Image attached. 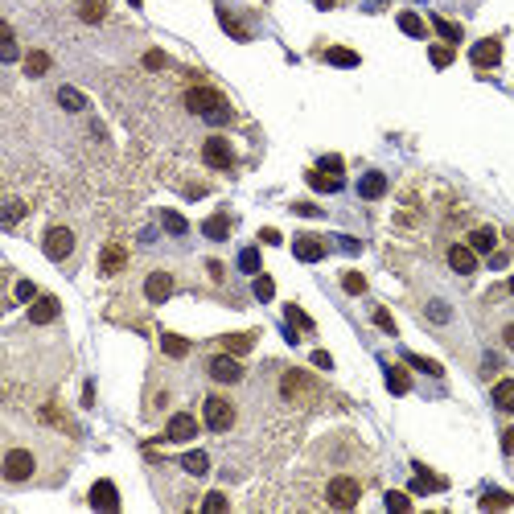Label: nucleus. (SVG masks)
Returning <instances> with one entry per match:
<instances>
[{
  "label": "nucleus",
  "instance_id": "obj_1",
  "mask_svg": "<svg viewBox=\"0 0 514 514\" xmlns=\"http://www.w3.org/2000/svg\"><path fill=\"white\" fill-rule=\"evenodd\" d=\"M185 107H189L194 115L210 119V124H231V107H226V99H222L214 86H189V91H185Z\"/></svg>",
  "mask_w": 514,
  "mask_h": 514
},
{
  "label": "nucleus",
  "instance_id": "obj_2",
  "mask_svg": "<svg viewBox=\"0 0 514 514\" xmlns=\"http://www.w3.org/2000/svg\"><path fill=\"white\" fill-rule=\"evenodd\" d=\"M33 469H37V461H33V453H29V449H8V453H4V482H8V486L29 482V478H33Z\"/></svg>",
  "mask_w": 514,
  "mask_h": 514
},
{
  "label": "nucleus",
  "instance_id": "obj_3",
  "mask_svg": "<svg viewBox=\"0 0 514 514\" xmlns=\"http://www.w3.org/2000/svg\"><path fill=\"white\" fill-rule=\"evenodd\" d=\"M202 420H206L210 432H226V428L235 424V408H231L222 395H210V399L202 404Z\"/></svg>",
  "mask_w": 514,
  "mask_h": 514
},
{
  "label": "nucleus",
  "instance_id": "obj_4",
  "mask_svg": "<svg viewBox=\"0 0 514 514\" xmlns=\"http://www.w3.org/2000/svg\"><path fill=\"white\" fill-rule=\"evenodd\" d=\"M325 498H329V506L350 511V506H358V498H362V482H354V478H334L329 490H325Z\"/></svg>",
  "mask_w": 514,
  "mask_h": 514
},
{
  "label": "nucleus",
  "instance_id": "obj_5",
  "mask_svg": "<svg viewBox=\"0 0 514 514\" xmlns=\"http://www.w3.org/2000/svg\"><path fill=\"white\" fill-rule=\"evenodd\" d=\"M41 251H45L54 264H62V259L74 251V231H70V226H49L45 239H41Z\"/></svg>",
  "mask_w": 514,
  "mask_h": 514
},
{
  "label": "nucleus",
  "instance_id": "obj_6",
  "mask_svg": "<svg viewBox=\"0 0 514 514\" xmlns=\"http://www.w3.org/2000/svg\"><path fill=\"white\" fill-rule=\"evenodd\" d=\"M202 161H206L210 169H231V165H235V148H231V140L210 136V140L202 144Z\"/></svg>",
  "mask_w": 514,
  "mask_h": 514
},
{
  "label": "nucleus",
  "instance_id": "obj_7",
  "mask_svg": "<svg viewBox=\"0 0 514 514\" xmlns=\"http://www.w3.org/2000/svg\"><path fill=\"white\" fill-rule=\"evenodd\" d=\"M469 62H474L478 70H490V66H498V62H502V41H498V37H482V41L469 49Z\"/></svg>",
  "mask_w": 514,
  "mask_h": 514
},
{
  "label": "nucleus",
  "instance_id": "obj_8",
  "mask_svg": "<svg viewBox=\"0 0 514 514\" xmlns=\"http://www.w3.org/2000/svg\"><path fill=\"white\" fill-rule=\"evenodd\" d=\"M210 379H214V383H239V379H243L239 358H235V354H218V358H210Z\"/></svg>",
  "mask_w": 514,
  "mask_h": 514
},
{
  "label": "nucleus",
  "instance_id": "obj_9",
  "mask_svg": "<svg viewBox=\"0 0 514 514\" xmlns=\"http://www.w3.org/2000/svg\"><path fill=\"white\" fill-rule=\"evenodd\" d=\"M449 268H453L457 276H474V272H478V251L465 247V243H453V247H449Z\"/></svg>",
  "mask_w": 514,
  "mask_h": 514
},
{
  "label": "nucleus",
  "instance_id": "obj_10",
  "mask_svg": "<svg viewBox=\"0 0 514 514\" xmlns=\"http://www.w3.org/2000/svg\"><path fill=\"white\" fill-rule=\"evenodd\" d=\"M198 436V420L189 416V412H177L173 420H169V428H165V441H177V445H185V441H194Z\"/></svg>",
  "mask_w": 514,
  "mask_h": 514
},
{
  "label": "nucleus",
  "instance_id": "obj_11",
  "mask_svg": "<svg viewBox=\"0 0 514 514\" xmlns=\"http://www.w3.org/2000/svg\"><path fill=\"white\" fill-rule=\"evenodd\" d=\"M144 296H148L152 305H165V301L173 296V276H169V272H152V276L144 280Z\"/></svg>",
  "mask_w": 514,
  "mask_h": 514
},
{
  "label": "nucleus",
  "instance_id": "obj_12",
  "mask_svg": "<svg viewBox=\"0 0 514 514\" xmlns=\"http://www.w3.org/2000/svg\"><path fill=\"white\" fill-rule=\"evenodd\" d=\"M91 506H95V511L115 514V511H119V494H115V486H111V482H95V486H91Z\"/></svg>",
  "mask_w": 514,
  "mask_h": 514
},
{
  "label": "nucleus",
  "instance_id": "obj_13",
  "mask_svg": "<svg viewBox=\"0 0 514 514\" xmlns=\"http://www.w3.org/2000/svg\"><path fill=\"white\" fill-rule=\"evenodd\" d=\"M58 296H37V301H29V321L33 325H49L54 317H58Z\"/></svg>",
  "mask_w": 514,
  "mask_h": 514
},
{
  "label": "nucleus",
  "instance_id": "obj_14",
  "mask_svg": "<svg viewBox=\"0 0 514 514\" xmlns=\"http://www.w3.org/2000/svg\"><path fill=\"white\" fill-rule=\"evenodd\" d=\"M292 251H296V259H305V264H317V259L325 255V243H321V239H313V235H301V239L292 243Z\"/></svg>",
  "mask_w": 514,
  "mask_h": 514
},
{
  "label": "nucleus",
  "instance_id": "obj_15",
  "mask_svg": "<svg viewBox=\"0 0 514 514\" xmlns=\"http://www.w3.org/2000/svg\"><path fill=\"white\" fill-rule=\"evenodd\" d=\"M305 177H309V185H313L317 194H338V189H342V177H334V173H325V169H309Z\"/></svg>",
  "mask_w": 514,
  "mask_h": 514
},
{
  "label": "nucleus",
  "instance_id": "obj_16",
  "mask_svg": "<svg viewBox=\"0 0 514 514\" xmlns=\"http://www.w3.org/2000/svg\"><path fill=\"white\" fill-rule=\"evenodd\" d=\"M128 264V251L119 247V243H111V247H103V259H99V268H103V276H115L119 268Z\"/></svg>",
  "mask_w": 514,
  "mask_h": 514
},
{
  "label": "nucleus",
  "instance_id": "obj_17",
  "mask_svg": "<svg viewBox=\"0 0 514 514\" xmlns=\"http://www.w3.org/2000/svg\"><path fill=\"white\" fill-rule=\"evenodd\" d=\"M309 383H313V379H309L305 371H288V375H284V387H280V391H284V399H301V395L309 391Z\"/></svg>",
  "mask_w": 514,
  "mask_h": 514
},
{
  "label": "nucleus",
  "instance_id": "obj_18",
  "mask_svg": "<svg viewBox=\"0 0 514 514\" xmlns=\"http://www.w3.org/2000/svg\"><path fill=\"white\" fill-rule=\"evenodd\" d=\"M358 194H362L366 202H375V198H383V194H387V177H383V173H366V177L358 181Z\"/></svg>",
  "mask_w": 514,
  "mask_h": 514
},
{
  "label": "nucleus",
  "instance_id": "obj_19",
  "mask_svg": "<svg viewBox=\"0 0 514 514\" xmlns=\"http://www.w3.org/2000/svg\"><path fill=\"white\" fill-rule=\"evenodd\" d=\"M202 231H206V239L222 243V239L231 235V214H214V218H206V222H202Z\"/></svg>",
  "mask_w": 514,
  "mask_h": 514
},
{
  "label": "nucleus",
  "instance_id": "obj_20",
  "mask_svg": "<svg viewBox=\"0 0 514 514\" xmlns=\"http://www.w3.org/2000/svg\"><path fill=\"white\" fill-rule=\"evenodd\" d=\"M445 486H449L445 478H436V474H428L424 465H416V482H412V490H416V494H428V490H445Z\"/></svg>",
  "mask_w": 514,
  "mask_h": 514
},
{
  "label": "nucleus",
  "instance_id": "obj_21",
  "mask_svg": "<svg viewBox=\"0 0 514 514\" xmlns=\"http://www.w3.org/2000/svg\"><path fill=\"white\" fill-rule=\"evenodd\" d=\"M469 247H474V251H490V255H494V247H498L494 226H478V231L469 235Z\"/></svg>",
  "mask_w": 514,
  "mask_h": 514
},
{
  "label": "nucleus",
  "instance_id": "obj_22",
  "mask_svg": "<svg viewBox=\"0 0 514 514\" xmlns=\"http://www.w3.org/2000/svg\"><path fill=\"white\" fill-rule=\"evenodd\" d=\"M387 391H391V395H408V391H412V379H408L404 366H387Z\"/></svg>",
  "mask_w": 514,
  "mask_h": 514
},
{
  "label": "nucleus",
  "instance_id": "obj_23",
  "mask_svg": "<svg viewBox=\"0 0 514 514\" xmlns=\"http://www.w3.org/2000/svg\"><path fill=\"white\" fill-rule=\"evenodd\" d=\"M45 70H49V54H45V49L25 54V74H29V78H41Z\"/></svg>",
  "mask_w": 514,
  "mask_h": 514
},
{
  "label": "nucleus",
  "instance_id": "obj_24",
  "mask_svg": "<svg viewBox=\"0 0 514 514\" xmlns=\"http://www.w3.org/2000/svg\"><path fill=\"white\" fill-rule=\"evenodd\" d=\"M251 346H255V334H226V338H222V350H226V354H247Z\"/></svg>",
  "mask_w": 514,
  "mask_h": 514
},
{
  "label": "nucleus",
  "instance_id": "obj_25",
  "mask_svg": "<svg viewBox=\"0 0 514 514\" xmlns=\"http://www.w3.org/2000/svg\"><path fill=\"white\" fill-rule=\"evenodd\" d=\"M181 469H185V474H194V478H202V474L210 469V457H206L202 449H194V453H185V457H181Z\"/></svg>",
  "mask_w": 514,
  "mask_h": 514
},
{
  "label": "nucleus",
  "instance_id": "obj_26",
  "mask_svg": "<svg viewBox=\"0 0 514 514\" xmlns=\"http://www.w3.org/2000/svg\"><path fill=\"white\" fill-rule=\"evenodd\" d=\"M161 350H165L169 358H185V354H189V342L177 338V334H161Z\"/></svg>",
  "mask_w": 514,
  "mask_h": 514
},
{
  "label": "nucleus",
  "instance_id": "obj_27",
  "mask_svg": "<svg viewBox=\"0 0 514 514\" xmlns=\"http://www.w3.org/2000/svg\"><path fill=\"white\" fill-rule=\"evenodd\" d=\"M325 62L329 66H358V54L346 49V45H334V49H325Z\"/></svg>",
  "mask_w": 514,
  "mask_h": 514
},
{
  "label": "nucleus",
  "instance_id": "obj_28",
  "mask_svg": "<svg viewBox=\"0 0 514 514\" xmlns=\"http://www.w3.org/2000/svg\"><path fill=\"white\" fill-rule=\"evenodd\" d=\"M78 16H82L86 25H99V21L107 16V4H103V0H82V8H78Z\"/></svg>",
  "mask_w": 514,
  "mask_h": 514
},
{
  "label": "nucleus",
  "instance_id": "obj_29",
  "mask_svg": "<svg viewBox=\"0 0 514 514\" xmlns=\"http://www.w3.org/2000/svg\"><path fill=\"white\" fill-rule=\"evenodd\" d=\"M494 404H498L502 412H514V379H502V383L494 387Z\"/></svg>",
  "mask_w": 514,
  "mask_h": 514
},
{
  "label": "nucleus",
  "instance_id": "obj_30",
  "mask_svg": "<svg viewBox=\"0 0 514 514\" xmlns=\"http://www.w3.org/2000/svg\"><path fill=\"white\" fill-rule=\"evenodd\" d=\"M58 103H62L66 111H82V107H86L82 91H74V86H62V91H58Z\"/></svg>",
  "mask_w": 514,
  "mask_h": 514
},
{
  "label": "nucleus",
  "instance_id": "obj_31",
  "mask_svg": "<svg viewBox=\"0 0 514 514\" xmlns=\"http://www.w3.org/2000/svg\"><path fill=\"white\" fill-rule=\"evenodd\" d=\"M514 506L511 494H502V490H490V494H482V511H506Z\"/></svg>",
  "mask_w": 514,
  "mask_h": 514
},
{
  "label": "nucleus",
  "instance_id": "obj_32",
  "mask_svg": "<svg viewBox=\"0 0 514 514\" xmlns=\"http://www.w3.org/2000/svg\"><path fill=\"white\" fill-rule=\"evenodd\" d=\"M0 41H4V45H0V58H4V62H16V58H21V49H16V37H12V29H8V25L0 29Z\"/></svg>",
  "mask_w": 514,
  "mask_h": 514
},
{
  "label": "nucleus",
  "instance_id": "obj_33",
  "mask_svg": "<svg viewBox=\"0 0 514 514\" xmlns=\"http://www.w3.org/2000/svg\"><path fill=\"white\" fill-rule=\"evenodd\" d=\"M399 29H404L408 37H424V21H420L416 12H399Z\"/></svg>",
  "mask_w": 514,
  "mask_h": 514
},
{
  "label": "nucleus",
  "instance_id": "obj_34",
  "mask_svg": "<svg viewBox=\"0 0 514 514\" xmlns=\"http://www.w3.org/2000/svg\"><path fill=\"white\" fill-rule=\"evenodd\" d=\"M342 288H346L350 296H362V292H366V276H362V272H346V276H342Z\"/></svg>",
  "mask_w": 514,
  "mask_h": 514
},
{
  "label": "nucleus",
  "instance_id": "obj_35",
  "mask_svg": "<svg viewBox=\"0 0 514 514\" xmlns=\"http://www.w3.org/2000/svg\"><path fill=\"white\" fill-rule=\"evenodd\" d=\"M383 502H387V511H391V514H408V511H412V498H408V494H399V490H391Z\"/></svg>",
  "mask_w": 514,
  "mask_h": 514
},
{
  "label": "nucleus",
  "instance_id": "obj_36",
  "mask_svg": "<svg viewBox=\"0 0 514 514\" xmlns=\"http://www.w3.org/2000/svg\"><path fill=\"white\" fill-rule=\"evenodd\" d=\"M218 21H222V29H226L231 37H239V41H247V29H243V25H239V21H235V16L226 12V8H218Z\"/></svg>",
  "mask_w": 514,
  "mask_h": 514
},
{
  "label": "nucleus",
  "instance_id": "obj_37",
  "mask_svg": "<svg viewBox=\"0 0 514 514\" xmlns=\"http://www.w3.org/2000/svg\"><path fill=\"white\" fill-rule=\"evenodd\" d=\"M432 25H436V33H441L445 41H461V25H453V21H445V16H432Z\"/></svg>",
  "mask_w": 514,
  "mask_h": 514
},
{
  "label": "nucleus",
  "instance_id": "obj_38",
  "mask_svg": "<svg viewBox=\"0 0 514 514\" xmlns=\"http://www.w3.org/2000/svg\"><path fill=\"white\" fill-rule=\"evenodd\" d=\"M272 296H276V280L259 272V276H255V301H272Z\"/></svg>",
  "mask_w": 514,
  "mask_h": 514
},
{
  "label": "nucleus",
  "instance_id": "obj_39",
  "mask_svg": "<svg viewBox=\"0 0 514 514\" xmlns=\"http://www.w3.org/2000/svg\"><path fill=\"white\" fill-rule=\"evenodd\" d=\"M428 58H432V66H441V70H445V66L453 62V45H432V49H428Z\"/></svg>",
  "mask_w": 514,
  "mask_h": 514
},
{
  "label": "nucleus",
  "instance_id": "obj_40",
  "mask_svg": "<svg viewBox=\"0 0 514 514\" xmlns=\"http://www.w3.org/2000/svg\"><path fill=\"white\" fill-rule=\"evenodd\" d=\"M239 268H243V272H251V276H259V251H255V247H247V251L239 255Z\"/></svg>",
  "mask_w": 514,
  "mask_h": 514
},
{
  "label": "nucleus",
  "instance_id": "obj_41",
  "mask_svg": "<svg viewBox=\"0 0 514 514\" xmlns=\"http://www.w3.org/2000/svg\"><path fill=\"white\" fill-rule=\"evenodd\" d=\"M408 366H416V371H424V375H441V362L420 358V354H408Z\"/></svg>",
  "mask_w": 514,
  "mask_h": 514
},
{
  "label": "nucleus",
  "instance_id": "obj_42",
  "mask_svg": "<svg viewBox=\"0 0 514 514\" xmlns=\"http://www.w3.org/2000/svg\"><path fill=\"white\" fill-rule=\"evenodd\" d=\"M161 222H165V231H169V235H185V218H181V214L165 210V218H161Z\"/></svg>",
  "mask_w": 514,
  "mask_h": 514
},
{
  "label": "nucleus",
  "instance_id": "obj_43",
  "mask_svg": "<svg viewBox=\"0 0 514 514\" xmlns=\"http://www.w3.org/2000/svg\"><path fill=\"white\" fill-rule=\"evenodd\" d=\"M21 214H25V206H21V202H4V226H16V222H21Z\"/></svg>",
  "mask_w": 514,
  "mask_h": 514
},
{
  "label": "nucleus",
  "instance_id": "obj_44",
  "mask_svg": "<svg viewBox=\"0 0 514 514\" xmlns=\"http://www.w3.org/2000/svg\"><path fill=\"white\" fill-rule=\"evenodd\" d=\"M12 296H16V301H37V288H33V280H16Z\"/></svg>",
  "mask_w": 514,
  "mask_h": 514
},
{
  "label": "nucleus",
  "instance_id": "obj_45",
  "mask_svg": "<svg viewBox=\"0 0 514 514\" xmlns=\"http://www.w3.org/2000/svg\"><path fill=\"white\" fill-rule=\"evenodd\" d=\"M284 317H288L292 325H301V329H313V321H309V317H305V309H296V305H288V309H284Z\"/></svg>",
  "mask_w": 514,
  "mask_h": 514
},
{
  "label": "nucleus",
  "instance_id": "obj_46",
  "mask_svg": "<svg viewBox=\"0 0 514 514\" xmlns=\"http://www.w3.org/2000/svg\"><path fill=\"white\" fill-rule=\"evenodd\" d=\"M375 325H379L383 334H395V317H391L387 309H375Z\"/></svg>",
  "mask_w": 514,
  "mask_h": 514
},
{
  "label": "nucleus",
  "instance_id": "obj_47",
  "mask_svg": "<svg viewBox=\"0 0 514 514\" xmlns=\"http://www.w3.org/2000/svg\"><path fill=\"white\" fill-rule=\"evenodd\" d=\"M231 502H226V494H206V502H202V511H226Z\"/></svg>",
  "mask_w": 514,
  "mask_h": 514
},
{
  "label": "nucleus",
  "instance_id": "obj_48",
  "mask_svg": "<svg viewBox=\"0 0 514 514\" xmlns=\"http://www.w3.org/2000/svg\"><path fill=\"white\" fill-rule=\"evenodd\" d=\"M144 66H148V70H165V54H161V49H148V54H144Z\"/></svg>",
  "mask_w": 514,
  "mask_h": 514
},
{
  "label": "nucleus",
  "instance_id": "obj_49",
  "mask_svg": "<svg viewBox=\"0 0 514 514\" xmlns=\"http://www.w3.org/2000/svg\"><path fill=\"white\" fill-rule=\"evenodd\" d=\"M317 169H325V173L342 177V156H321V165H317Z\"/></svg>",
  "mask_w": 514,
  "mask_h": 514
},
{
  "label": "nucleus",
  "instance_id": "obj_50",
  "mask_svg": "<svg viewBox=\"0 0 514 514\" xmlns=\"http://www.w3.org/2000/svg\"><path fill=\"white\" fill-rule=\"evenodd\" d=\"M259 243H272V247H276V243H280V231H276V226H264V231H259Z\"/></svg>",
  "mask_w": 514,
  "mask_h": 514
},
{
  "label": "nucleus",
  "instance_id": "obj_51",
  "mask_svg": "<svg viewBox=\"0 0 514 514\" xmlns=\"http://www.w3.org/2000/svg\"><path fill=\"white\" fill-rule=\"evenodd\" d=\"M313 366H321V371H329V366H334V358H329L325 350H313Z\"/></svg>",
  "mask_w": 514,
  "mask_h": 514
},
{
  "label": "nucleus",
  "instance_id": "obj_52",
  "mask_svg": "<svg viewBox=\"0 0 514 514\" xmlns=\"http://www.w3.org/2000/svg\"><path fill=\"white\" fill-rule=\"evenodd\" d=\"M292 210H296V214H305V218H317V214H321V210H317V206H309V202H296Z\"/></svg>",
  "mask_w": 514,
  "mask_h": 514
},
{
  "label": "nucleus",
  "instance_id": "obj_53",
  "mask_svg": "<svg viewBox=\"0 0 514 514\" xmlns=\"http://www.w3.org/2000/svg\"><path fill=\"white\" fill-rule=\"evenodd\" d=\"M428 313H432V321H449V305H441V301H436Z\"/></svg>",
  "mask_w": 514,
  "mask_h": 514
},
{
  "label": "nucleus",
  "instance_id": "obj_54",
  "mask_svg": "<svg viewBox=\"0 0 514 514\" xmlns=\"http://www.w3.org/2000/svg\"><path fill=\"white\" fill-rule=\"evenodd\" d=\"M502 453H514V428L502 432Z\"/></svg>",
  "mask_w": 514,
  "mask_h": 514
},
{
  "label": "nucleus",
  "instance_id": "obj_55",
  "mask_svg": "<svg viewBox=\"0 0 514 514\" xmlns=\"http://www.w3.org/2000/svg\"><path fill=\"white\" fill-rule=\"evenodd\" d=\"M502 338H506V346H514V325H506V334H502Z\"/></svg>",
  "mask_w": 514,
  "mask_h": 514
},
{
  "label": "nucleus",
  "instance_id": "obj_56",
  "mask_svg": "<svg viewBox=\"0 0 514 514\" xmlns=\"http://www.w3.org/2000/svg\"><path fill=\"white\" fill-rule=\"evenodd\" d=\"M334 4H338V0H317V8H334Z\"/></svg>",
  "mask_w": 514,
  "mask_h": 514
},
{
  "label": "nucleus",
  "instance_id": "obj_57",
  "mask_svg": "<svg viewBox=\"0 0 514 514\" xmlns=\"http://www.w3.org/2000/svg\"><path fill=\"white\" fill-rule=\"evenodd\" d=\"M128 4H132V8H140V0H128Z\"/></svg>",
  "mask_w": 514,
  "mask_h": 514
},
{
  "label": "nucleus",
  "instance_id": "obj_58",
  "mask_svg": "<svg viewBox=\"0 0 514 514\" xmlns=\"http://www.w3.org/2000/svg\"><path fill=\"white\" fill-rule=\"evenodd\" d=\"M511 292H514V276H511Z\"/></svg>",
  "mask_w": 514,
  "mask_h": 514
}]
</instances>
